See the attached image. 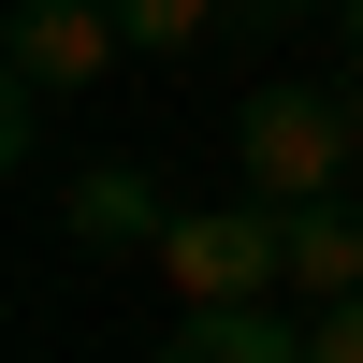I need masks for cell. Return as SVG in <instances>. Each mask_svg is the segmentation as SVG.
Masks as SVG:
<instances>
[{"label": "cell", "mask_w": 363, "mask_h": 363, "mask_svg": "<svg viewBox=\"0 0 363 363\" xmlns=\"http://www.w3.org/2000/svg\"><path fill=\"white\" fill-rule=\"evenodd\" d=\"M349 131H363V87H349Z\"/></svg>", "instance_id": "obj_10"}, {"label": "cell", "mask_w": 363, "mask_h": 363, "mask_svg": "<svg viewBox=\"0 0 363 363\" xmlns=\"http://www.w3.org/2000/svg\"><path fill=\"white\" fill-rule=\"evenodd\" d=\"M73 233H87V247H160V233H174V203L145 189L131 160H87V174H73Z\"/></svg>", "instance_id": "obj_6"}, {"label": "cell", "mask_w": 363, "mask_h": 363, "mask_svg": "<svg viewBox=\"0 0 363 363\" xmlns=\"http://www.w3.org/2000/svg\"><path fill=\"white\" fill-rule=\"evenodd\" d=\"M116 29H131V58H174L203 44V0H116Z\"/></svg>", "instance_id": "obj_7"}, {"label": "cell", "mask_w": 363, "mask_h": 363, "mask_svg": "<svg viewBox=\"0 0 363 363\" xmlns=\"http://www.w3.org/2000/svg\"><path fill=\"white\" fill-rule=\"evenodd\" d=\"M291 291H306V306H349L363 291V203H291Z\"/></svg>", "instance_id": "obj_4"}, {"label": "cell", "mask_w": 363, "mask_h": 363, "mask_svg": "<svg viewBox=\"0 0 363 363\" xmlns=\"http://www.w3.org/2000/svg\"><path fill=\"white\" fill-rule=\"evenodd\" d=\"M160 277L189 306H262V291H291V233H277V203H189L160 233Z\"/></svg>", "instance_id": "obj_2"}, {"label": "cell", "mask_w": 363, "mask_h": 363, "mask_svg": "<svg viewBox=\"0 0 363 363\" xmlns=\"http://www.w3.org/2000/svg\"><path fill=\"white\" fill-rule=\"evenodd\" d=\"M335 29H349V44H363V0H335Z\"/></svg>", "instance_id": "obj_9"}, {"label": "cell", "mask_w": 363, "mask_h": 363, "mask_svg": "<svg viewBox=\"0 0 363 363\" xmlns=\"http://www.w3.org/2000/svg\"><path fill=\"white\" fill-rule=\"evenodd\" d=\"M349 145L363 131H349L335 87H247V116H233V160H247V189L277 203V218H291V203H335Z\"/></svg>", "instance_id": "obj_1"}, {"label": "cell", "mask_w": 363, "mask_h": 363, "mask_svg": "<svg viewBox=\"0 0 363 363\" xmlns=\"http://www.w3.org/2000/svg\"><path fill=\"white\" fill-rule=\"evenodd\" d=\"M306 363H363V291H349V306H320V335H306Z\"/></svg>", "instance_id": "obj_8"}, {"label": "cell", "mask_w": 363, "mask_h": 363, "mask_svg": "<svg viewBox=\"0 0 363 363\" xmlns=\"http://www.w3.org/2000/svg\"><path fill=\"white\" fill-rule=\"evenodd\" d=\"M160 363H306V335H291L277 306H189L160 335Z\"/></svg>", "instance_id": "obj_5"}, {"label": "cell", "mask_w": 363, "mask_h": 363, "mask_svg": "<svg viewBox=\"0 0 363 363\" xmlns=\"http://www.w3.org/2000/svg\"><path fill=\"white\" fill-rule=\"evenodd\" d=\"M0 58H15V87H102L131 58V29H116V0H15Z\"/></svg>", "instance_id": "obj_3"}]
</instances>
